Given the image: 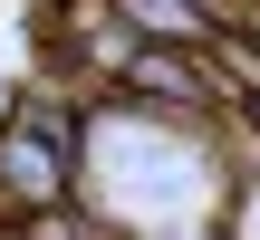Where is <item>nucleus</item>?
I'll use <instances>...</instances> for the list:
<instances>
[{
	"label": "nucleus",
	"mask_w": 260,
	"mask_h": 240,
	"mask_svg": "<svg viewBox=\"0 0 260 240\" xmlns=\"http://www.w3.org/2000/svg\"><path fill=\"white\" fill-rule=\"evenodd\" d=\"M135 38H174V48H203L212 29H222V10H203V0H106Z\"/></svg>",
	"instance_id": "obj_1"
},
{
	"label": "nucleus",
	"mask_w": 260,
	"mask_h": 240,
	"mask_svg": "<svg viewBox=\"0 0 260 240\" xmlns=\"http://www.w3.org/2000/svg\"><path fill=\"white\" fill-rule=\"evenodd\" d=\"M251 115H260V106H251Z\"/></svg>",
	"instance_id": "obj_3"
},
{
	"label": "nucleus",
	"mask_w": 260,
	"mask_h": 240,
	"mask_svg": "<svg viewBox=\"0 0 260 240\" xmlns=\"http://www.w3.org/2000/svg\"><path fill=\"white\" fill-rule=\"evenodd\" d=\"M222 240H260V173L232 183V202H222Z\"/></svg>",
	"instance_id": "obj_2"
}]
</instances>
